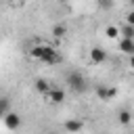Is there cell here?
Listing matches in <instances>:
<instances>
[{
	"mask_svg": "<svg viewBox=\"0 0 134 134\" xmlns=\"http://www.w3.org/2000/svg\"><path fill=\"white\" fill-rule=\"evenodd\" d=\"M2 121H4V128L6 130H17L21 126V115L15 113V111H6L4 117H2Z\"/></svg>",
	"mask_w": 134,
	"mask_h": 134,
	"instance_id": "277c9868",
	"label": "cell"
},
{
	"mask_svg": "<svg viewBox=\"0 0 134 134\" xmlns=\"http://www.w3.org/2000/svg\"><path fill=\"white\" fill-rule=\"evenodd\" d=\"M38 61H42V63H46V65H59V63H61V54H59L52 46L44 44L42 54H40V59H38Z\"/></svg>",
	"mask_w": 134,
	"mask_h": 134,
	"instance_id": "7a4b0ae2",
	"label": "cell"
},
{
	"mask_svg": "<svg viewBox=\"0 0 134 134\" xmlns=\"http://www.w3.org/2000/svg\"><path fill=\"white\" fill-rule=\"evenodd\" d=\"M98 6H100V10H111L113 8V0H98Z\"/></svg>",
	"mask_w": 134,
	"mask_h": 134,
	"instance_id": "9a60e30c",
	"label": "cell"
},
{
	"mask_svg": "<svg viewBox=\"0 0 134 134\" xmlns=\"http://www.w3.org/2000/svg\"><path fill=\"white\" fill-rule=\"evenodd\" d=\"M8 107H10V100L8 98H0V119L4 117V113L8 111Z\"/></svg>",
	"mask_w": 134,
	"mask_h": 134,
	"instance_id": "5bb4252c",
	"label": "cell"
},
{
	"mask_svg": "<svg viewBox=\"0 0 134 134\" xmlns=\"http://www.w3.org/2000/svg\"><path fill=\"white\" fill-rule=\"evenodd\" d=\"M96 94L100 100H111L115 94H117V88H105V86H98L96 88Z\"/></svg>",
	"mask_w": 134,
	"mask_h": 134,
	"instance_id": "8992f818",
	"label": "cell"
},
{
	"mask_svg": "<svg viewBox=\"0 0 134 134\" xmlns=\"http://www.w3.org/2000/svg\"><path fill=\"white\" fill-rule=\"evenodd\" d=\"M126 23H130V25L134 23V15H132V13H128V15H126Z\"/></svg>",
	"mask_w": 134,
	"mask_h": 134,
	"instance_id": "2e32d148",
	"label": "cell"
},
{
	"mask_svg": "<svg viewBox=\"0 0 134 134\" xmlns=\"http://www.w3.org/2000/svg\"><path fill=\"white\" fill-rule=\"evenodd\" d=\"M119 36L121 38H134V25L126 23L124 27H119Z\"/></svg>",
	"mask_w": 134,
	"mask_h": 134,
	"instance_id": "7c38bea8",
	"label": "cell"
},
{
	"mask_svg": "<svg viewBox=\"0 0 134 134\" xmlns=\"http://www.w3.org/2000/svg\"><path fill=\"white\" fill-rule=\"evenodd\" d=\"M105 36L111 38V40H115V38L119 36V27H117V25H109V27L105 29Z\"/></svg>",
	"mask_w": 134,
	"mask_h": 134,
	"instance_id": "4fadbf2b",
	"label": "cell"
},
{
	"mask_svg": "<svg viewBox=\"0 0 134 134\" xmlns=\"http://www.w3.org/2000/svg\"><path fill=\"white\" fill-rule=\"evenodd\" d=\"M105 61H107V52L103 48H98V46H92L90 48V63L92 65H100Z\"/></svg>",
	"mask_w": 134,
	"mask_h": 134,
	"instance_id": "5b68a950",
	"label": "cell"
},
{
	"mask_svg": "<svg viewBox=\"0 0 134 134\" xmlns=\"http://www.w3.org/2000/svg\"><path fill=\"white\" fill-rule=\"evenodd\" d=\"M65 82H67V86H69L73 92H84V90H86V77H84L80 71H69V73L65 75Z\"/></svg>",
	"mask_w": 134,
	"mask_h": 134,
	"instance_id": "6da1fadb",
	"label": "cell"
},
{
	"mask_svg": "<svg viewBox=\"0 0 134 134\" xmlns=\"http://www.w3.org/2000/svg\"><path fill=\"white\" fill-rule=\"evenodd\" d=\"M65 130L67 132H80V130H84V121H80V119H67L65 121Z\"/></svg>",
	"mask_w": 134,
	"mask_h": 134,
	"instance_id": "ba28073f",
	"label": "cell"
},
{
	"mask_svg": "<svg viewBox=\"0 0 134 134\" xmlns=\"http://www.w3.org/2000/svg\"><path fill=\"white\" fill-rule=\"evenodd\" d=\"M8 2H10L13 6H17V4H23V0H8Z\"/></svg>",
	"mask_w": 134,
	"mask_h": 134,
	"instance_id": "e0dca14e",
	"label": "cell"
},
{
	"mask_svg": "<svg viewBox=\"0 0 134 134\" xmlns=\"http://www.w3.org/2000/svg\"><path fill=\"white\" fill-rule=\"evenodd\" d=\"M117 119H119L121 126H128V124L132 121V113H130V109H121V111L117 113Z\"/></svg>",
	"mask_w": 134,
	"mask_h": 134,
	"instance_id": "9c48e42d",
	"label": "cell"
},
{
	"mask_svg": "<svg viewBox=\"0 0 134 134\" xmlns=\"http://www.w3.org/2000/svg\"><path fill=\"white\" fill-rule=\"evenodd\" d=\"M34 86H36V90H38L40 94H44V92H46V90L50 88V84H48V82H46L44 77H38V80L34 82Z\"/></svg>",
	"mask_w": 134,
	"mask_h": 134,
	"instance_id": "8fae6325",
	"label": "cell"
},
{
	"mask_svg": "<svg viewBox=\"0 0 134 134\" xmlns=\"http://www.w3.org/2000/svg\"><path fill=\"white\" fill-rule=\"evenodd\" d=\"M44 98H46L48 103H52V105H61V103L65 100V92H63L61 88H57V86H50V88L44 92Z\"/></svg>",
	"mask_w": 134,
	"mask_h": 134,
	"instance_id": "3957f363",
	"label": "cell"
},
{
	"mask_svg": "<svg viewBox=\"0 0 134 134\" xmlns=\"http://www.w3.org/2000/svg\"><path fill=\"white\" fill-rule=\"evenodd\" d=\"M50 34H52L54 38H65V36H67V27H65L63 23H57V25L50 29Z\"/></svg>",
	"mask_w": 134,
	"mask_h": 134,
	"instance_id": "30bf717a",
	"label": "cell"
},
{
	"mask_svg": "<svg viewBox=\"0 0 134 134\" xmlns=\"http://www.w3.org/2000/svg\"><path fill=\"white\" fill-rule=\"evenodd\" d=\"M119 50L124 54H132L134 52V38H121L119 40Z\"/></svg>",
	"mask_w": 134,
	"mask_h": 134,
	"instance_id": "52a82bcc",
	"label": "cell"
}]
</instances>
